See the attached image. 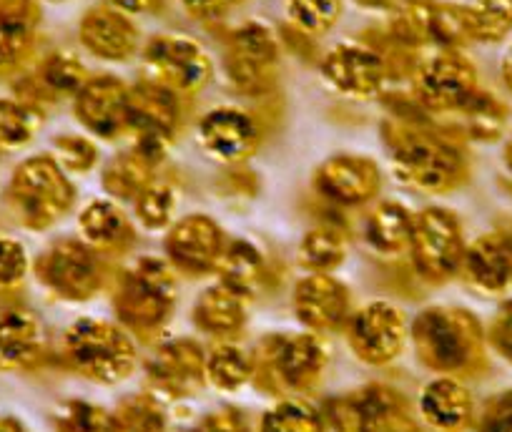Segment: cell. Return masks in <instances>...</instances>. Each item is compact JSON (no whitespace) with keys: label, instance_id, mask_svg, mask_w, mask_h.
Here are the masks:
<instances>
[{"label":"cell","instance_id":"obj_47","mask_svg":"<svg viewBox=\"0 0 512 432\" xmlns=\"http://www.w3.org/2000/svg\"><path fill=\"white\" fill-rule=\"evenodd\" d=\"M186 432H251V427L239 410L224 407V410L209 412L206 417H201V420Z\"/></svg>","mask_w":512,"mask_h":432},{"label":"cell","instance_id":"obj_17","mask_svg":"<svg viewBox=\"0 0 512 432\" xmlns=\"http://www.w3.org/2000/svg\"><path fill=\"white\" fill-rule=\"evenodd\" d=\"M76 119L101 139L128 129V86L113 76L88 78L76 93Z\"/></svg>","mask_w":512,"mask_h":432},{"label":"cell","instance_id":"obj_32","mask_svg":"<svg viewBox=\"0 0 512 432\" xmlns=\"http://www.w3.org/2000/svg\"><path fill=\"white\" fill-rule=\"evenodd\" d=\"M108 432H166V412L154 395H131L108 412Z\"/></svg>","mask_w":512,"mask_h":432},{"label":"cell","instance_id":"obj_38","mask_svg":"<svg viewBox=\"0 0 512 432\" xmlns=\"http://www.w3.org/2000/svg\"><path fill=\"white\" fill-rule=\"evenodd\" d=\"M460 114L465 116L467 134L475 136L480 141H490L500 136L502 126H505V106L497 101L490 93L477 88L475 96L460 108Z\"/></svg>","mask_w":512,"mask_h":432},{"label":"cell","instance_id":"obj_50","mask_svg":"<svg viewBox=\"0 0 512 432\" xmlns=\"http://www.w3.org/2000/svg\"><path fill=\"white\" fill-rule=\"evenodd\" d=\"M374 432H422V430L417 427V422L412 420L410 412H407V407H405V410L395 412L390 420H384Z\"/></svg>","mask_w":512,"mask_h":432},{"label":"cell","instance_id":"obj_19","mask_svg":"<svg viewBox=\"0 0 512 432\" xmlns=\"http://www.w3.org/2000/svg\"><path fill=\"white\" fill-rule=\"evenodd\" d=\"M382 184L379 166L367 156H332L314 171V186L322 196L344 206L367 204Z\"/></svg>","mask_w":512,"mask_h":432},{"label":"cell","instance_id":"obj_5","mask_svg":"<svg viewBox=\"0 0 512 432\" xmlns=\"http://www.w3.org/2000/svg\"><path fill=\"white\" fill-rule=\"evenodd\" d=\"M11 206L18 222L33 232L53 227L76 201V189L51 156L23 161L11 179Z\"/></svg>","mask_w":512,"mask_h":432},{"label":"cell","instance_id":"obj_36","mask_svg":"<svg viewBox=\"0 0 512 432\" xmlns=\"http://www.w3.org/2000/svg\"><path fill=\"white\" fill-rule=\"evenodd\" d=\"M41 129V114L26 103L0 98V146L21 149Z\"/></svg>","mask_w":512,"mask_h":432},{"label":"cell","instance_id":"obj_51","mask_svg":"<svg viewBox=\"0 0 512 432\" xmlns=\"http://www.w3.org/2000/svg\"><path fill=\"white\" fill-rule=\"evenodd\" d=\"M108 3L126 13V16L128 13H149L161 6V0H108Z\"/></svg>","mask_w":512,"mask_h":432},{"label":"cell","instance_id":"obj_11","mask_svg":"<svg viewBox=\"0 0 512 432\" xmlns=\"http://www.w3.org/2000/svg\"><path fill=\"white\" fill-rule=\"evenodd\" d=\"M151 81L169 88L176 96L199 93L211 81V58L201 43L186 36H156L144 51Z\"/></svg>","mask_w":512,"mask_h":432},{"label":"cell","instance_id":"obj_6","mask_svg":"<svg viewBox=\"0 0 512 432\" xmlns=\"http://www.w3.org/2000/svg\"><path fill=\"white\" fill-rule=\"evenodd\" d=\"M327 370V347L317 335H272L254 360V377L282 392H309Z\"/></svg>","mask_w":512,"mask_h":432},{"label":"cell","instance_id":"obj_55","mask_svg":"<svg viewBox=\"0 0 512 432\" xmlns=\"http://www.w3.org/2000/svg\"><path fill=\"white\" fill-rule=\"evenodd\" d=\"M505 164H507V169L512 171V136H510V141H507V146H505Z\"/></svg>","mask_w":512,"mask_h":432},{"label":"cell","instance_id":"obj_10","mask_svg":"<svg viewBox=\"0 0 512 432\" xmlns=\"http://www.w3.org/2000/svg\"><path fill=\"white\" fill-rule=\"evenodd\" d=\"M36 274L46 289L68 302H86L103 287V267L96 249L76 239H61L36 262Z\"/></svg>","mask_w":512,"mask_h":432},{"label":"cell","instance_id":"obj_30","mask_svg":"<svg viewBox=\"0 0 512 432\" xmlns=\"http://www.w3.org/2000/svg\"><path fill=\"white\" fill-rule=\"evenodd\" d=\"M367 242L369 247L382 254H400L410 247L412 237V216L397 201H384L369 214L367 219Z\"/></svg>","mask_w":512,"mask_h":432},{"label":"cell","instance_id":"obj_9","mask_svg":"<svg viewBox=\"0 0 512 432\" xmlns=\"http://www.w3.org/2000/svg\"><path fill=\"white\" fill-rule=\"evenodd\" d=\"M390 33L402 46L457 48L472 41L465 6L437 0H397L392 6Z\"/></svg>","mask_w":512,"mask_h":432},{"label":"cell","instance_id":"obj_27","mask_svg":"<svg viewBox=\"0 0 512 432\" xmlns=\"http://www.w3.org/2000/svg\"><path fill=\"white\" fill-rule=\"evenodd\" d=\"M246 302L249 297L239 294L236 289L226 287L224 282L204 289L194 304V322L201 332L211 337L229 340L236 337L246 324Z\"/></svg>","mask_w":512,"mask_h":432},{"label":"cell","instance_id":"obj_56","mask_svg":"<svg viewBox=\"0 0 512 432\" xmlns=\"http://www.w3.org/2000/svg\"><path fill=\"white\" fill-rule=\"evenodd\" d=\"M51 3H68V0H51Z\"/></svg>","mask_w":512,"mask_h":432},{"label":"cell","instance_id":"obj_12","mask_svg":"<svg viewBox=\"0 0 512 432\" xmlns=\"http://www.w3.org/2000/svg\"><path fill=\"white\" fill-rule=\"evenodd\" d=\"M477 91V71L470 58L445 48L415 71V93L430 111H460Z\"/></svg>","mask_w":512,"mask_h":432},{"label":"cell","instance_id":"obj_22","mask_svg":"<svg viewBox=\"0 0 512 432\" xmlns=\"http://www.w3.org/2000/svg\"><path fill=\"white\" fill-rule=\"evenodd\" d=\"M199 141L209 156L224 164H239L256 149V126L239 108H216L201 119Z\"/></svg>","mask_w":512,"mask_h":432},{"label":"cell","instance_id":"obj_40","mask_svg":"<svg viewBox=\"0 0 512 432\" xmlns=\"http://www.w3.org/2000/svg\"><path fill=\"white\" fill-rule=\"evenodd\" d=\"M287 16L302 33L322 36L342 16V0H287Z\"/></svg>","mask_w":512,"mask_h":432},{"label":"cell","instance_id":"obj_43","mask_svg":"<svg viewBox=\"0 0 512 432\" xmlns=\"http://www.w3.org/2000/svg\"><path fill=\"white\" fill-rule=\"evenodd\" d=\"M58 432H108V412L86 400H71L58 410Z\"/></svg>","mask_w":512,"mask_h":432},{"label":"cell","instance_id":"obj_41","mask_svg":"<svg viewBox=\"0 0 512 432\" xmlns=\"http://www.w3.org/2000/svg\"><path fill=\"white\" fill-rule=\"evenodd\" d=\"M136 214H139V222L146 229H164L171 224V216H174L176 196L171 191V186L166 184H149L136 194Z\"/></svg>","mask_w":512,"mask_h":432},{"label":"cell","instance_id":"obj_1","mask_svg":"<svg viewBox=\"0 0 512 432\" xmlns=\"http://www.w3.org/2000/svg\"><path fill=\"white\" fill-rule=\"evenodd\" d=\"M384 141L395 174L415 189L445 194L467 179L465 154L435 131L407 121H387Z\"/></svg>","mask_w":512,"mask_h":432},{"label":"cell","instance_id":"obj_25","mask_svg":"<svg viewBox=\"0 0 512 432\" xmlns=\"http://www.w3.org/2000/svg\"><path fill=\"white\" fill-rule=\"evenodd\" d=\"M420 412L435 430L462 432L475 417V402L460 380L437 377L422 390Z\"/></svg>","mask_w":512,"mask_h":432},{"label":"cell","instance_id":"obj_31","mask_svg":"<svg viewBox=\"0 0 512 432\" xmlns=\"http://www.w3.org/2000/svg\"><path fill=\"white\" fill-rule=\"evenodd\" d=\"M159 166V159L144 151L141 146H134L131 151L121 154L111 161V166L103 174V186L108 194L121 196V199H136L141 189L151 181V171Z\"/></svg>","mask_w":512,"mask_h":432},{"label":"cell","instance_id":"obj_13","mask_svg":"<svg viewBox=\"0 0 512 432\" xmlns=\"http://www.w3.org/2000/svg\"><path fill=\"white\" fill-rule=\"evenodd\" d=\"M347 342L367 365H390L407 342L405 314L390 302H369L347 322Z\"/></svg>","mask_w":512,"mask_h":432},{"label":"cell","instance_id":"obj_39","mask_svg":"<svg viewBox=\"0 0 512 432\" xmlns=\"http://www.w3.org/2000/svg\"><path fill=\"white\" fill-rule=\"evenodd\" d=\"M259 432H324V420L302 400H284L262 417Z\"/></svg>","mask_w":512,"mask_h":432},{"label":"cell","instance_id":"obj_23","mask_svg":"<svg viewBox=\"0 0 512 432\" xmlns=\"http://www.w3.org/2000/svg\"><path fill=\"white\" fill-rule=\"evenodd\" d=\"M462 272L472 287L487 294L512 287V244L505 234H485L465 247Z\"/></svg>","mask_w":512,"mask_h":432},{"label":"cell","instance_id":"obj_54","mask_svg":"<svg viewBox=\"0 0 512 432\" xmlns=\"http://www.w3.org/2000/svg\"><path fill=\"white\" fill-rule=\"evenodd\" d=\"M357 3L364 8H392L397 0H357Z\"/></svg>","mask_w":512,"mask_h":432},{"label":"cell","instance_id":"obj_20","mask_svg":"<svg viewBox=\"0 0 512 432\" xmlns=\"http://www.w3.org/2000/svg\"><path fill=\"white\" fill-rule=\"evenodd\" d=\"M405 407L407 402L400 392L384 385H369L327 402L324 415L337 432H374L384 420H390Z\"/></svg>","mask_w":512,"mask_h":432},{"label":"cell","instance_id":"obj_15","mask_svg":"<svg viewBox=\"0 0 512 432\" xmlns=\"http://www.w3.org/2000/svg\"><path fill=\"white\" fill-rule=\"evenodd\" d=\"M149 385L166 397H189L204 387L206 355L194 340H174L161 345L151 357Z\"/></svg>","mask_w":512,"mask_h":432},{"label":"cell","instance_id":"obj_42","mask_svg":"<svg viewBox=\"0 0 512 432\" xmlns=\"http://www.w3.org/2000/svg\"><path fill=\"white\" fill-rule=\"evenodd\" d=\"M43 86L53 93H78L88 81L86 66L71 53H53L41 66Z\"/></svg>","mask_w":512,"mask_h":432},{"label":"cell","instance_id":"obj_46","mask_svg":"<svg viewBox=\"0 0 512 432\" xmlns=\"http://www.w3.org/2000/svg\"><path fill=\"white\" fill-rule=\"evenodd\" d=\"M477 432H512V390L487 402L477 420Z\"/></svg>","mask_w":512,"mask_h":432},{"label":"cell","instance_id":"obj_37","mask_svg":"<svg viewBox=\"0 0 512 432\" xmlns=\"http://www.w3.org/2000/svg\"><path fill=\"white\" fill-rule=\"evenodd\" d=\"M33 48V16L0 18V73L23 66Z\"/></svg>","mask_w":512,"mask_h":432},{"label":"cell","instance_id":"obj_18","mask_svg":"<svg viewBox=\"0 0 512 432\" xmlns=\"http://www.w3.org/2000/svg\"><path fill=\"white\" fill-rule=\"evenodd\" d=\"M294 312L299 322L314 332H334L349 322V292L342 282L322 272H312L294 287Z\"/></svg>","mask_w":512,"mask_h":432},{"label":"cell","instance_id":"obj_52","mask_svg":"<svg viewBox=\"0 0 512 432\" xmlns=\"http://www.w3.org/2000/svg\"><path fill=\"white\" fill-rule=\"evenodd\" d=\"M500 71H502V81H505V86L512 91V46L507 48V53L502 56Z\"/></svg>","mask_w":512,"mask_h":432},{"label":"cell","instance_id":"obj_21","mask_svg":"<svg viewBox=\"0 0 512 432\" xmlns=\"http://www.w3.org/2000/svg\"><path fill=\"white\" fill-rule=\"evenodd\" d=\"M83 48L103 61H126L139 48V28L123 11L113 6H96L86 11L78 26Z\"/></svg>","mask_w":512,"mask_h":432},{"label":"cell","instance_id":"obj_49","mask_svg":"<svg viewBox=\"0 0 512 432\" xmlns=\"http://www.w3.org/2000/svg\"><path fill=\"white\" fill-rule=\"evenodd\" d=\"M186 11L199 21H211V18H221L229 13L231 8L241 6L244 0H181Z\"/></svg>","mask_w":512,"mask_h":432},{"label":"cell","instance_id":"obj_45","mask_svg":"<svg viewBox=\"0 0 512 432\" xmlns=\"http://www.w3.org/2000/svg\"><path fill=\"white\" fill-rule=\"evenodd\" d=\"M28 272V254L13 239H0V289L16 287Z\"/></svg>","mask_w":512,"mask_h":432},{"label":"cell","instance_id":"obj_34","mask_svg":"<svg viewBox=\"0 0 512 432\" xmlns=\"http://www.w3.org/2000/svg\"><path fill=\"white\" fill-rule=\"evenodd\" d=\"M465 16L472 41L497 43L512 31V0H470Z\"/></svg>","mask_w":512,"mask_h":432},{"label":"cell","instance_id":"obj_24","mask_svg":"<svg viewBox=\"0 0 512 432\" xmlns=\"http://www.w3.org/2000/svg\"><path fill=\"white\" fill-rule=\"evenodd\" d=\"M176 93L154 81L128 88V129L139 136L169 139L179 124V101Z\"/></svg>","mask_w":512,"mask_h":432},{"label":"cell","instance_id":"obj_33","mask_svg":"<svg viewBox=\"0 0 512 432\" xmlns=\"http://www.w3.org/2000/svg\"><path fill=\"white\" fill-rule=\"evenodd\" d=\"M254 377V360L236 345H219L206 357V382L221 392H239Z\"/></svg>","mask_w":512,"mask_h":432},{"label":"cell","instance_id":"obj_48","mask_svg":"<svg viewBox=\"0 0 512 432\" xmlns=\"http://www.w3.org/2000/svg\"><path fill=\"white\" fill-rule=\"evenodd\" d=\"M490 345L495 347L507 362H512V302L502 304V309L495 314V319H492Z\"/></svg>","mask_w":512,"mask_h":432},{"label":"cell","instance_id":"obj_8","mask_svg":"<svg viewBox=\"0 0 512 432\" xmlns=\"http://www.w3.org/2000/svg\"><path fill=\"white\" fill-rule=\"evenodd\" d=\"M224 68L231 86L241 93L259 96L277 86L279 43L264 23H244L226 38Z\"/></svg>","mask_w":512,"mask_h":432},{"label":"cell","instance_id":"obj_53","mask_svg":"<svg viewBox=\"0 0 512 432\" xmlns=\"http://www.w3.org/2000/svg\"><path fill=\"white\" fill-rule=\"evenodd\" d=\"M0 432H26V427H23V422L16 420V417L0 415Z\"/></svg>","mask_w":512,"mask_h":432},{"label":"cell","instance_id":"obj_44","mask_svg":"<svg viewBox=\"0 0 512 432\" xmlns=\"http://www.w3.org/2000/svg\"><path fill=\"white\" fill-rule=\"evenodd\" d=\"M56 154L61 166L71 171H91L98 161V149L83 136H58L56 139Z\"/></svg>","mask_w":512,"mask_h":432},{"label":"cell","instance_id":"obj_29","mask_svg":"<svg viewBox=\"0 0 512 432\" xmlns=\"http://www.w3.org/2000/svg\"><path fill=\"white\" fill-rule=\"evenodd\" d=\"M216 269H219V277L226 287L236 289V292L249 299L254 297L256 289L262 287L264 274H267L259 249L254 244L244 242V239L226 244Z\"/></svg>","mask_w":512,"mask_h":432},{"label":"cell","instance_id":"obj_14","mask_svg":"<svg viewBox=\"0 0 512 432\" xmlns=\"http://www.w3.org/2000/svg\"><path fill=\"white\" fill-rule=\"evenodd\" d=\"M324 83L349 98H374L387 83V63L364 43H339L322 58Z\"/></svg>","mask_w":512,"mask_h":432},{"label":"cell","instance_id":"obj_35","mask_svg":"<svg viewBox=\"0 0 512 432\" xmlns=\"http://www.w3.org/2000/svg\"><path fill=\"white\" fill-rule=\"evenodd\" d=\"M344 257H347V239L332 227L312 229L299 247V262L312 272L327 274L329 269H337Z\"/></svg>","mask_w":512,"mask_h":432},{"label":"cell","instance_id":"obj_7","mask_svg":"<svg viewBox=\"0 0 512 432\" xmlns=\"http://www.w3.org/2000/svg\"><path fill=\"white\" fill-rule=\"evenodd\" d=\"M412 264L427 282H447L462 269L465 242L457 216L440 206H427L412 219Z\"/></svg>","mask_w":512,"mask_h":432},{"label":"cell","instance_id":"obj_28","mask_svg":"<svg viewBox=\"0 0 512 432\" xmlns=\"http://www.w3.org/2000/svg\"><path fill=\"white\" fill-rule=\"evenodd\" d=\"M83 239L93 249H126L134 242V229L116 204L106 199H96L78 216Z\"/></svg>","mask_w":512,"mask_h":432},{"label":"cell","instance_id":"obj_2","mask_svg":"<svg viewBox=\"0 0 512 432\" xmlns=\"http://www.w3.org/2000/svg\"><path fill=\"white\" fill-rule=\"evenodd\" d=\"M412 342L422 365L435 372L462 375L485 365V332L467 309H425L412 324Z\"/></svg>","mask_w":512,"mask_h":432},{"label":"cell","instance_id":"obj_26","mask_svg":"<svg viewBox=\"0 0 512 432\" xmlns=\"http://www.w3.org/2000/svg\"><path fill=\"white\" fill-rule=\"evenodd\" d=\"M41 322L26 309L0 312V372L26 370L41 357Z\"/></svg>","mask_w":512,"mask_h":432},{"label":"cell","instance_id":"obj_3","mask_svg":"<svg viewBox=\"0 0 512 432\" xmlns=\"http://www.w3.org/2000/svg\"><path fill=\"white\" fill-rule=\"evenodd\" d=\"M63 360L86 380L116 385L136 367V345L123 327L83 317L63 335Z\"/></svg>","mask_w":512,"mask_h":432},{"label":"cell","instance_id":"obj_16","mask_svg":"<svg viewBox=\"0 0 512 432\" xmlns=\"http://www.w3.org/2000/svg\"><path fill=\"white\" fill-rule=\"evenodd\" d=\"M224 247L221 227L204 214L184 216L166 234V254L171 264L186 274H206L216 269Z\"/></svg>","mask_w":512,"mask_h":432},{"label":"cell","instance_id":"obj_4","mask_svg":"<svg viewBox=\"0 0 512 432\" xmlns=\"http://www.w3.org/2000/svg\"><path fill=\"white\" fill-rule=\"evenodd\" d=\"M176 304V277L161 259L144 257L113 294V307L123 327L149 337L169 322Z\"/></svg>","mask_w":512,"mask_h":432}]
</instances>
